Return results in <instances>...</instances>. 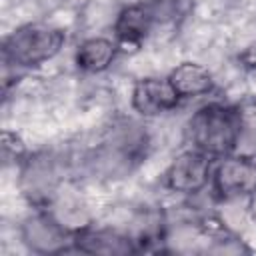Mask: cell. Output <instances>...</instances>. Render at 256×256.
Masks as SVG:
<instances>
[{"instance_id": "1", "label": "cell", "mask_w": 256, "mask_h": 256, "mask_svg": "<svg viewBox=\"0 0 256 256\" xmlns=\"http://www.w3.org/2000/svg\"><path fill=\"white\" fill-rule=\"evenodd\" d=\"M240 112L218 102L198 108L186 126L190 144L210 158H224L232 154L240 140Z\"/></svg>"}, {"instance_id": "2", "label": "cell", "mask_w": 256, "mask_h": 256, "mask_svg": "<svg viewBox=\"0 0 256 256\" xmlns=\"http://www.w3.org/2000/svg\"><path fill=\"white\" fill-rule=\"evenodd\" d=\"M66 34L48 24H26L2 42L4 60L18 68H34L52 60L64 46Z\"/></svg>"}, {"instance_id": "3", "label": "cell", "mask_w": 256, "mask_h": 256, "mask_svg": "<svg viewBox=\"0 0 256 256\" xmlns=\"http://www.w3.org/2000/svg\"><path fill=\"white\" fill-rule=\"evenodd\" d=\"M188 8L186 0H150L122 8L114 22V32L122 44H140L154 26L176 22Z\"/></svg>"}, {"instance_id": "4", "label": "cell", "mask_w": 256, "mask_h": 256, "mask_svg": "<svg viewBox=\"0 0 256 256\" xmlns=\"http://www.w3.org/2000/svg\"><path fill=\"white\" fill-rule=\"evenodd\" d=\"M20 238L34 254H58L72 248L74 232L68 230L52 212L38 210L22 222Z\"/></svg>"}, {"instance_id": "5", "label": "cell", "mask_w": 256, "mask_h": 256, "mask_svg": "<svg viewBox=\"0 0 256 256\" xmlns=\"http://www.w3.org/2000/svg\"><path fill=\"white\" fill-rule=\"evenodd\" d=\"M146 146L148 136L140 126H122V130H116L112 138L104 142L96 164L104 168L106 174L130 172L146 154Z\"/></svg>"}, {"instance_id": "6", "label": "cell", "mask_w": 256, "mask_h": 256, "mask_svg": "<svg viewBox=\"0 0 256 256\" xmlns=\"http://www.w3.org/2000/svg\"><path fill=\"white\" fill-rule=\"evenodd\" d=\"M212 188L222 200H236L256 192V158L224 156L212 170Z\"/></svg>"}, {"instance_id": "7", "label": "cell", "mask_w": 256, "mask_h": 256, "mask_svg": "<svg viewBox=\"0 0 256 256\" xmlns=\"http://www.w3.org/2000/svg\"><path fill=\"white\" fill-rule=\"evenodd\" d=\"M212 180V158L196 148L178 154L164 172V184L172 192L196 194Z\"/></svg>"}, {"instance_id": "8", "label": "cell", "mask_w": 256, "mask_h": 256, "mask_svg": "<svg viewBox=\"0 0 256 256\" xmlns=\"http://www.w3.org/2000/svg\"><path fill=\"white\" fill-rule=\"evenodd\" d=\"M130 102L140 116L152 118L174 110L180 102V96L168 78H142L134 84Z\"/></svg>"}, {"instance_id": "9", "label": "cell", "mask_w": 256, "mask_h": 256, "mask_svg": "<svg viewBox=\"0 0 256 256\" xmlns=\"http://www.w3.org/2000/svg\"><path fill=\"white\" fill-rule=\"evenodd\" d=\"M20 186L30 202L40 204V206L50 202L58 186L56 162L48 154H36L28 158L20 172Z\"/></svg>"}, {"instance_id": "10", "label": "cell", "mask_w": 256, "mask_h": 256, "mask_svg": "<svg viewBox=\"0 0 256 256\" xmlns=\"http://www.w3.org/2000/svg\"><path fill=\"white\" fill-rule=\"evenodd\" d=\"M72 248L84 254H104V256H120L130 254L136 250L134 240L126 234H120L116 230H94V228H80L74 230V242Z\"/></svg>"}, {"instance_id": "11", "label": "cell", "mask_w": 256, "mask_h": 256, "mask_svg": "<svg viewBox=\"0 0 256 256\" xmlns=\"http://www.w3.org/2000/svg\"><path fill=\"white\" fill-rule=\"evenodd\" d=\"M172 88L180 98H196L212 92L214 80L206 66L198 62H182L168 76Z\"/></svg>"}, {"instance_id": "12", "label": "cell", "mask_w": 256, "mask_h": 256, "mask_svg": "<svg viewBox=\"0 0 256 256\" xmlns=\"http://www.w3.org/2000/svg\"><path fill=\"white\" fill-rule=\"evenodd\" d=\"M116 56V42L96 36L84 40L76 50V66L84 72H104Z\"/></svg>"}, {"instance_id": "13", "label": "cell", "mask_w": 256, "mask_h": 256, "mask_svg": "<svg viewBox=\"0 0 256 256\" xmlns=\"http://www.w3.org/2000/svg\"><path fill=\"white\" fill-rule=\"evenodd\" d=\"M238 60H240V64H242L244 68H248V70H256V42L248 44V46L240 52Z\"/></svg>"}]
</instances>
